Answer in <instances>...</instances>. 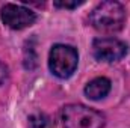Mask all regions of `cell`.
I'll return each mask as SVG.
<instances>
[{"mask_svg": "<svg viewBox=\"0 0 130 128\" xmlns=\"http://www.w3.org/2000/svg\"><path fill=\"white\" fill-rule=\"evenodd\" d=\"M79 63L77 50L71 45L56 44L48 54V68L58 78H68L74 74Z\"/></svg>", "mask_w": 130, "mask_h": 128, "instance_id": "cell-3", "label": "cell"}, {"mask_svg": "<svg viewBox=\"0 0 130 128\" xmlns=\"http://www.w3.org/2000/svg\"><path fill=\"white\" fill-rule=\"evenodd\" d=\"M24 66L27 69H33L36 66V56H35V51L32 47L29 50H26V53H24Z\"/></svg>", "mask_w": 130, "mask_h": 128, "instance_id": "cell-8", "label": "cell"}, {"mask_svg": "<svg viewBox=\"0 0 130 128\" xmlns=\"http://www.w3.org/2000/svg\"><path fill=\"white\" fill-rule=\"evenodd\" d=\"M48 124V119L42 113H36L29 116V128H45Z\"/></svg>", "mask_w": 130, "mask_h": 128, "instance_id": "cell-7", "label": "cell"}, {"mask_svg": "<svg viewBox=\"0 0 130 128\" xmlns=\"http://www.w3.org/2000/svg\"><path fill=\"white\" fill-rule=\"evenodd\" d=\"M0 18L5 26L11 27L14 30H21L35 23L36 14L32 9H29L23 5L5 3L0 9Z\"/></svg>", "mask_w": 130, "mask_h": 128, "instance_id": "cell-4", "label": "cell"}, {"mask_svg": "<svg viewBox=\"0 0 130 128\" xmlns=\"http://www.w3.org/2000/svg\"><path fill=\"white\" fill-rule=\"evenodd\" d=\"M83 2H77V0H74V2H55V6L56 8H65V9H74V8H77V6H80Z\"/></svg>", "mask_w": 130, "mask_h": 128, "instance_id": "cell-9", "label": "cell"}, {"mask_svg": "<svg viewBox=\"0 0 130 128\" xmlns=\"http://www.w3.org/2000/svg\"><path fill=\"white\" fill-rule=\"evenodd\" d=\"M91 26L101 33L120 32L126 23L124 6L113 0H106L97 5L89 14Z\"/></svg>", "mask_w": 130, "mask_h": 128, "instance_id": "cell-1", "label": "cell"}, {"mask_svg": "<svg viewBox=\"0 0 130 128\" xmlns=\"http://www.w3.org/2000/svg\"><path fill=\"white\" fill-rule=\"evenodd\" d=\"M6 77H8V69H6V66H5V65L0 62V86L5 83Z\"/></svg>", "mask_w": 130, "mask_h": 128, "instance_id": "cell-10", "label": "cell"}, {"mask_svg": "<svg viewBox=\"0 0 130 128\" xmlns=\"http://www.w3.org/2000/svg\"><path fill=\"white\" fill-rule=\"evenodd\" d=\"M110 80L106 77H97L94 80H91L86 86H85V95L88 96L89 99H101L110 92Z\"/></svg>", "mask_w": 130, "mask_h": 128, "instance_id": "cell-6", "label": "cell"}, {"mask_svg": "<svg viewBox=\"0 0 130 128\" xmlns=\"http://www.w3.org/2000/svg\"><path fill=\"white\" fill-rule=\"evenodd\" d=\"M61 119L65 128H104L106 125V118L101 112L83 104L65 105Z\"/></svg>", "mask_w": 130, "mask_h": 128, "instance_id": "cell-2", "label": "cell"}, {"mask_svg": "<svg viewBox=\"0 0 130 128\" xmlns=\"http://www.w3.org/2000/svg\"><path fill=\"white\" fill-rule=\"evenodd\" d=\"M129 51L126 42L117 38H97L92 42V54L101 62H117Z\"/></svg>", "mask_w": 130, "mask_h": 128, "instance_id": "cell-5", "label": "cell"}]
</instances>
